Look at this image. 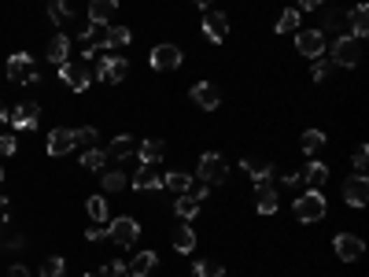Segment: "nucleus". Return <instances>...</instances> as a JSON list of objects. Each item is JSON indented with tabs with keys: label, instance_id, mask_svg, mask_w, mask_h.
<instances>
[{
	"label": "nucleus",
	"instance_id": "obj_1",
	"mask_svg": "<svg viewBox=\"0 0 369 277\" xmlns=\"http://www.w3.org/2000/svg\"><path fill=\"white\" fill-rule=\"evenodd\" d=\"M8 82H19V85H37L41 82V74H37L34 59L26 56V52H11L8 56Z\"/></svg>",
	"mask_w": 369,
	"mask_h": 277
},
{
	"label": "nucleus",
	"instance_id": "obj_2",
	"mask_svg": "<svg viewBox=\"0 0 369 277\" xmlns=\"http://www.w3.org/2000/svg\"><path fill=\"white\" fill-rule=\"evenodd\" d=\"M333 63L336 67H359L362 63V41L351 34H340L333 41Z\"/></svg>",
	"mask_w": 369,
	"mask_h": 277
},
{
	"label": "nucleus",
	"instance_id": "obj_3",
	"mask_svg": "<svg viewBox=\"0 0 369 277\" xmlns=\"http://www.w3.org/2000/svg\"><path fill=\"white\" fill-rule=\"evenodd\" d=\"M296 218L299 222H321L325 218V196H321V189H307L296 200Z\"/></svg>",
	"mask_w": 369,
	"mask_h": 277
},
{
	"label": "nucleus",
	"instance_id": "obj_4",
	"mask_svg": "<svg viewBox=\"0 0 369 277\" xmlns=\"http://www.w3.org/2000/svg\"><path fill=\"white\" fill-rule=\"evenodd\" d=\"M200 181L203 185H226L229 181V163L218 152H203L200 155Z\"/></svg>",
	"mask_w": 369,
	"mask_h": 277
},
{
	"label": "nucleus",
	"instance_id": "obj_5",
	"mask_svg": "<svg viewBox=\"0 0 369 277\" xmlns=\"http://www.w3.org/2000/svg\"><path fill=\"white\" fill-rule=\"evenodd\" d=\"M126 74H129V59L126 56H103L96 63V82H108V85H118V82H126Z\"/></svg>",
	"mask_w": 369,
	"mask_h": 277
},
{
	"label": "nucleus",
	"instance_id": "obj_6",
	"mask_svg": "<svg viewBox=\"0 0 369 277\" xmlns=\"http://www.w3.org/2000/svg\"><path fill=\"white\" fill-rule=\"evenodd\" d=\"M108 236L118 244V248H133L137 244V236H140V226H137V218H129V215H122V218H111V229H108Z\"/></svg>",
	"mask_w": 369,
	"mask_h": 277
},
{
	"label": "nucleus",
	"instance_id": "obj_7",
	"mask_svg": "<svg viewBox=\"0 0 369 277\" xmlns=\"http://www.w3.org/2000/svg\"><path fill=\"white\" fill-rule=\"evenodd\" d=\"M333 252L344 262H359L366 255V244H362V236H354V233H336L333 236Z\"/></svg>",
	"mask_w": 369,
	"mask_h": 277
},
{
	"label": "nucleus",
	"instance_id": "obj_8",
	"mask_svg": "<svg viewBox=\"0 0 369 277\" xmlns=\"http://www.w3.org/2000/svg\"><path fill=\"white\" fill-rule=\"evenodd\" d=\"M59 82H67V89H74V92H85L92 85V71L67 59V63H59Z\"/></svg>",
	"mask_w": 369,
	"mask_h": 277
},
{
	"label": "nucleus",
	"instance_id": "obj_9",
	"mask_svg": "<svg viewBox=\"0 0 369 277\" xmlns=\"http://www.w3.org/2000/svg\"><path fill=\"white\" fill-rule=\"evenodd\" d=\"M296 52H303L307 59H321L325 56V34L321 30H299L296 34Z\"/></svg>",
	"mask_w": 369,
	"mask_h": 277
},
{
	"label": "nucleus",
	"instance_id": "obj_10",
	"mask_svg": "<svg viewBox=\"0 0 369 277\" xmlns=\"http://www.w3.org/2000/svg\"><path fill=\"white\" fill-rule=\"evenodd\" d=\"M181 48L178 45H155L152 48V67L155 71H163V74H170V71H178L181 67Z\"/></svg>",
	"mask_w": 369,
	"mask_h": 277
},
{
	"label": "nucleus",
	"instance_id": "obj_11",
	"mask_svg": "<svg viewBox=\"0 0 369 277\" xmlns=\"http://www.w3.org/2000/svg\"><path fill=\"white\" fill-rule=\"evenodd\" d=\"M366 200H369V178L366 174H351L344 181V204L347 207H366Z\"/></svg>",
	"mask_w": 369,
	"mask_h": 277
},
{
	"label": "nucleus",
	"instance_id": "obj_12",
	"mask_svg": "<svg viewBox=\"0 0 369 277\" xmlns=\"http://www.w3.org/2000/svg\"><path fill=\"white\" fill-rule=\"evenodd\" d=\"M189 97H192L196 108H203V111H215L218 104H222V92H218L215 82H196V85L189 89Z\"/></svg>",
	"mask_w": 369,
	"mask_h": 277
},
{
	"label": "nucleus",
	"instance_id": "obj_13",
	"mask_svg": "<svg viewBox=\"0 0 369 277\" xmlns=\"http://www.w3.org/2000/svg\"><path fill=\"white\" fill-rule=\"evenodd\" d=\"M45 148H48V155H67V152H74L78 144H74V129H67V126H56L48 134V141H45Z\"/></svg>",
	"mask_w": 369,
	"mask_h": 277
},
{
	"label": "nucleus",
	"instance_id": "obj_14",
	"mask_svg": "<svg viewBox=\"0 0 369 277\" xmlns=\"http://www.w3.org/2000/svg\"><path fill=\"white\" fill-rule=\"evenodd\" d=\"M203 34H207V41L222 45V41L229 37V15H222V11H207V19H203Z\"/></svg>",
	"mask_w": 369,
	"mask_h": 277
},
{
	"label": "nucleus",
	"instance_id": "obj_15",
	"mask_svg": "<svg viewBox=\"0 0 369 277\" xmlns=\"http://www.w3.org/2000/svg\"><path fill=\"white\" fill-rule=\"evenodd\" d=\"M11 122H15V129H37V122H41V104H34V100L19 104L11 111Z\"/></svg>",
	"mask_w": 369,
	"mask_h": 277
},
{
	"label": "nucleus",
	"instance_id": "obj_16",
	"mask_svg": "<svg viewBox=\"0 0 369 277\" xmlns=\"http://www.w3.org/2000/svg\"><path fill=\"white\" fill-rule=\"evenodd\" d=\"M108 159H115V163H122V159H133L137 155V137L133 134H118L115 141H111V148L103 152Z\"/></svg>",
	"mask_w": 369,
	"mask_h": 277
},
{
	"label": "nucleus",
	"instance_id": "obj_17",
	"mask_svg": "<svg viewBox=\"0 0 369 277\" xmlns=\"http://www.w3.org/2000/svg\"><path fill=\"white\" fill-rule=\"evenodd\" d=\"M118 11V0H89V22L96 26H108Z\"/></svg>",
	"mask_w": 369,
	"mask_h": 277
},
{
	"label": "nucleus",
	"instance_id": "obj_18",
	"mask_svg": "<svg viewBox=\"0 0 369 277\" xmlns=\"http://www.w3.org/2000/svg\"><path fill=\"white\" fill-rule=\"evenodd\" d=\"M133 189H137V192H159V189H163V174H155L152 166L140 163V170L133 174Z\"/></svg>",
	"mask_w": 369,
	"mask_h": 277
},
{
	"label": "nucleus",
	"instance_id": "obj_19",
	"mask_svg": "<svg viewBox=\"0 0 369 277\" xmlns=\"http://www.w3.org/2000/svg\"><path fill=\"white\" fill-rule=\"evenodd\" d=\"M155 262H159V255H155L152 248H144L140 255H133V259L126 262V267H129V277H148V274L155 270Z\"/></svg>",
	"mask_w": 369,
	"mask_h": 277
},
{
	"label": "nucleus",
	"instance_id": "obj_20",
	"mask_svg": "<svg viewBox=\"0 0 369 277\" xmlns=\"http://www.w3.org/2000/svg\"><path fill=\"white\" fill-rule=\"evenodd\" d=\"M137 155H140V163H144V166H155V163H159L163 155H166V144H163V141H155V137H148V141H140V144H137Z\"/></svg>",
	"mask_w": 369,
	"mask_h": 277
},
{
	"label": "nucleus",
	"instance_id": "obj_21",
	"mask_svg": "<svg viewBox=\"0 0 369 277\" xmlns=\"http://www.w3.org/2000/svg\"><path fill=\"white\" fill-rule=\"evenodd\" d=\"M255 211L259 215H277V189L273 185H255Z\"/></svg>",
	"mask_w": 369,
	"mask_h": 277
},
{
	"label": "nucleus",
	"instance_id": "obj_22",
	"mask_svg": "<svg viewBox=\"0 0 369 277\" xmlns=\"http://www.w3.org/2000/svg\"><path fill=\"white\" fill-rule=\"evenodd\" d=\"M299 178H303V181H307V185H310V189H321V185L328 181V166H325V163L318 159V155H314V159L307 163V170H303V174H299Z\"/></svg>",
	"mask_w": 369,
	"mask_h": 277
},
{
	"label": "nucleus",
	"instance_id": "obj_23",
	"mask_svg": "<svg viewBox=\"0 0 369 277\" xmlns=\"http://www.w3.org/2000/svg\"><path fill=\"white\" fill-rule=\"evenodd\" d=\"M347 22H351V37H359V41H362V37L369 34V8L366 4H354Z\"/></svg>",
	"mask_w": 369,
	"mask_h": 277
},
{
	"label": "nucleus",
	"instance_id": "obj_24",
	"mask_svg": "<svg viewBox=\"0 0 369 277\" xmlns=\"http://www.w3.org/2000/svg\"><path fill=\"white\" fill-rule=\"evenodd\" d=\"M163 189H174L178 196L192 192V174H184V170H166V174H163Z\"/></svg>",
	"mask_w": 369,
	"mask_h": 277
},
{
	"label": "nucleus",
	"instance_id": "obj_25",
	"mask_svg": "<svg viewBox=\"0 0 369 277\" xmlns=\"http://www.w3.org/2000/svg\"><path fill=\"white\" fill-rule=\"evenodd\" d=\"M67 52H71V37H67V34H52V41H48V59H52V63H67Z\"/></svg>",
	"mask_w": 369,
	"mask_h": 277
},
{
	"label": "nucleus",
	"instance_id": "obj_26",
	"mask_svg": "<svg viewBox=\"0 0 369 277\" xmlns=\"http://www.w3.org/2000/svg\"><path fill=\"white\" fill-rule=\"evenodd\" d=\"M299 148H303V152H307L310 159H314V155H318V152L325 148V134H321V129H303V137H299Z\"/></svg>",
	"mask_w": 369,
	"mask_h": 277
},
{
	"label": "nucleus",
	"instance_id": "obj_27",
	"mask_svg": "<svg viewBox=\"0 0 369 277\" xmlns=\"http://www.w3.org/2000/svg\"><path fill=\"white\" fill-rule=\"evenodd\" d=\"M244 170L252 174V181H255V185H270V178H273V166H270V163H259V159H252V155L244 159Z\"/></svg>",
	"mask_w": 369,
	"mask_h": 277
},
{
	"label": "nucleus",
	"instance_id": "obj_28",
	"mask_svg": "<svg viewBox=\"0 0 369 277\" xmlns=\"http://www.w3.org/2000/svg\"><path fill=\"white\" fill-rule=\"evenodd\" d=\"M200 204H203V200H196L192 192H181V200L174 204V215L189 222V218H196V215H200Z\"/></svg>",
	"mask_w": 369,
	"mask_h": 277
},
{
	"label": "nucleus",
	"instance_id": "obj_29",
	"mask_svg": "<svg viewBox=\"0 0 369 277\" xmlns=\"http://www.w3.org/2000/svg\"><path fill=\"white\" fill-rule=\"evenodd\" d=\"M192 274L196 277H226V267L218 259H196L192 262Z\"/></svg>",
	"mask_w": 369,
	"mask_h": 277
},
{
	"label": "nucleus",
	"instance_id": "obj_30",
	"mask_svg": "<svg viewBox=\"0 0 369 277\" xmlns=\"http://www.w3.org/2000/svg\"><path fill=\"white\" fill-rule=\"evenodd\" d=\"M100 185H103V192H122L126 185H129V178L122 174V170H103V174H100Z\"/></svg>",
	"mask_w": 369,
	"mask_h": 277
},
{
	"label": "nucleus",
	"instance_id": "obj_31",
	"mask_svg": "<svg viewBox=\"0 0 369 277\" xmlns=\"http://www.w3.org/2000/svg\"><path fill=\"white\" fill-rule=\"evenodd\" d=\"M273 30H277V34L299 30V8H284L281 15H277V22H273Z\"/></svg>",
	"mask_w": 369,
	"mask_h": 277
},
{
	"label": "nucleus",
	"instance_id": "obj_32",
	"mask_svg": "<svg viewBox=\"0 0 369 277\" xmlns=\"http://www.w3.org/2000/svg\"><path fill=\"white\" fill-rule=\"evenodd\" d=\"M129 41H133L129 26H108V52H111V48H126Z\"/></svg>",
	"mask_w": 369,
	"mask_h": 277
},
{
	"label": "nucleus",
	"instance_id": "obj_33",
	"mask_svg": "<svg viewBox=\"0 0 369 277\" xmlns=\"http://www.w3.org/2000/svg\"><path fill=\"white\" fill-rule=\"evenodd\" d=\"M85 215L92 218V222H108V200H103V196H89V204H85Z\"/></svg>",
	"mask_w": 369,
	"mask_h": 277
},
{
	"label": "nucleus",
	"instance_id": "obj_34",
	"mask_svg": "<svg viewBox=\"0 0 369 277\" xmlns=\"http://www.w3.org/2000/svg\"><path fill=\"white\" fill-rule=\"evenodd\" d=\"M48 19L52 22H67V19H74V8L67 4V0H48Z\"/></svg>",
	"mask_w": 369,
	"mask_h": 277
},
{
	"label": "nucleus",
	"instance_id": "obj_35",
	"mask_svg": "<svg viewBox=\"0 0 369 277\" xmlns=\"http://www.w3.org/2000/svg\"><path fill=\"white\" fill-rule=\"evenodd\" d=\"M174 248L181 255H189L192 248H196V229H189V226H181L178 233H174Z\"/></svg>",
	"mask_w": 369,
	"mask_h": 277
},
{
	"label": "nucleus",
	"instance_id": "obj_36",
	"mask_svg": "<svg viewBox=\"0 0 369 277\" xmlns=\"http://www.w3.org/2000/svg\"><path fill=\"white\" fill-rule=\"evenodd\" d=\"M63 274H67V259L63 255H48L41 262V277H63Z\"/></svg>",
	"mask_w": 369,
	"mask_h": 277
},
{
	"label": "nucleus",
	"instance_id": "obj_37",
	"mask_svg": "<svg viewBox=\"0 0 369 277\" xmlns=\"http://www.w3.org/2000/svg\"><path fill=\"white\" fill-rule=\"evenodd\" d=\"M100 277H129V267L122 259H108V262H103V270H100Z\"/></svg>",
	"mask_w": 369,
	"mask_h": 277
},
{
	"label": "nucleus",
	"instance_id": "obj_38",
	"mask_svg": "<svg viewBox=\"0 0 369 277\" xmlns=\"http://www.w3.org/2000/svg\"><path fill=\"white\" fill-rule=\"evenodd\" d=\"M103 163H108V155H103L100 148H89V152L82 155V166H85V170H100Z\"/></svg>",
	"mask_w": 369,
	"mask_h": 277
},
{
	"label": "nucleus",
	"instance_id": "obj_39",
	"mask_svg": "<svg viewBox=\"0 0 369 277\" xmlns=\"http://www.w3.org/2000/svg\"><path fill=\"white\" fill-rule=\"evenodd\" d=\"M100 134H96V126H82V129H74V144H85V148H89V144L92 141H96Z\"/></svg>",
	"mask_w": 369,
	"mask_h": 277
},
{
	"label": "nucleus",
	"instance_id": "obj_40",
	"mask_svg": "<svg viewBox=\"0 0 369 277\" xmlns=\"http://www.w3.org/2000/svg\"><path fill=\"white\" fill-rule=\"evenodd\" d=\"M351 163H354V170H359V174H366V166H369V148H366V144H359V148H354Z\"/></svg>",
	"mask_w": 369,
	"mask_h": 277
},
{
	"label": "nucleus",
	"instance_id": "obj_41",
	"mask_svg": "<svg viewBox=\"0 0 369 277\" xmlns=\"http://www.w3.org/2000/svg\"><path fill=\"white\" fill-rule=\"evenodd\" d=\"M328 71H333V63H325V59H314L310 78H314V82H328Z\"/></svg>",
	"mask_w": 369,
	"mask_h": 277
},
{
	"label": "nucleus",
	"instance_id": "obj_42",
	"mask_svg": "<svg viewBox=\"0 0 369 277\" xmlns=\"http://www.w3.org/2000/svg\"><path fill=\"white\" fill-rule=\"evenodd\" d=\"M340 26H344V15H340V11H328L325 22H321V34L325 30H340Z\"/></svg>",
	"mask_w": 369,
	"mask_h": 277
},
{
	"label": "nucleus",
	"instance_id": "obj_43",
	"mask_svg": "<svg viewBox=\"0 0 369 277\" xmlns=\"http://www.w3.org/2000/svg\"><path fill=\"white\" fill-rule=\"evenodd\" d=\"M8 155H15V137L0 134V159H8Z\"/></svg>",
	"mask_w": 369,
	"mask_h": 277
},
{
	"label": "nucleus",
	"instance_id": "obj_44",
	"mask_svg": "<svg viewBox=\"0 0 369 277\" xmlns=\"http://www.w3.org/2000/svg\"><path fill=\"white\" fill-rule=\"evenodd\" d=\"M85 236H89V241H92V244H96V241H103V236H108V229H103V226H100V222H92V229H89Z\"/></svg>",
	"mask_w": 369,
	"mask_h": 277
},
{
	"label": "nucleus",
	"instance_id": "obj_45",
	"mask_svg": "<svg viewBox=\"0 0 369 277\" xmlns=\"http://www.w3.org/2000/svg\"><path fill=\"white\" fill-rule=\"evenodd\" d=\"M321 4H325V0H296V8H299V11H303V8H307V11H318Z\"/></svg>",
	"mask_w": 369,
	"mask_h": 277
},
{
	"label": "nucleus",
	"instance_id": "obj_46",
	"mask_svg": "<svg viewBox=\"0 0 369 277\" xmlns=\"http://www.w3.org/2000/svg\"><path fill=\"white\" fill-rule=\"evenodd\" d=\"M8 277H30V270H26L22 262H15V267H8Z\"/></svg>",
	"mask_w": 369,
	"mask_h": 277
},
{
	"label": "nucleus",
	"instance_id": "obj_47",
	"mask_svg": "<svg viewBox=\"0 0 369 277\" xmlns=\"http://www.w3.org/2000/svg\"><path fill=\"white\" fill-rule=\"evenodd\" d=\"M281 185H303V178H299V174H288V170H284V174H281Z\"/></svg>",
	"mask_w": 369,
	"mask_h": 277
},
{
	"label": "nucleus",
	"instance_id": "obj_48",
	"mask_svg": "<svg viewBox=\"0 0 369 277\" xmlns=\"http://www.w3.org/2000/svg\"><path fill=\"white\" fill-rule=\"evenodd\" d=\"M8 222V196H0V226Z\"/></svg>",
	"mask_w": 369,
	"mask_h": 277
},
{
	"label": "nucleus",
	"instance_id": "obj_49",
	"mask_svg": "<svg viewBox=\"0 0 369 277\" xmlns=\"http://www.w3.org/2000/svg\"><path fill=\"white\" fill-rule=\"evenodd\" d=\"M8 118H11V111L4 108V104H0V122H8Z\"/></svg>",
	"mask_w": 369,
	"mask_h": 277
},
{
	"label": "nucleus",
	"instance_id": "obj_50",
	"mask_svg": "<svg viewBox=\"0 0 369 277\" xmlns=\"http://www.w3.org/2000/svg\"><path fill=\"white\" fill-rule=\"evenodd\" d=\"M192 4H196V8H203V11H207V8H210V0H192Z\"/></svg>",
	"mask_w": 369,
	"mask_h": 277
},
{
	"label": "nucleus",
	"instance_id": "obj_51",
	"mask_svg": "<svg viewBox=\"0 0 369 277\" xmlns=\"http://www.w3.org/2000/svg\"><path fill=\"white\" fill-rule=\"evenodd\" d=\"M82 277H100V274H82Z\"/></svg>",
	"mask_w": 369,
	"mask_h": 277
},
{
	"label": "nucleus",
	"instance_id": "obj_52",
	"mask_svg": "<svg viewBox=\"0 0 369 277\" xmlns=\"http://www.w3.org/2000/svg\"><path fill=\"white\" fill-rule=\"evenodd\" d=\"M0 185H4V170H0Z\"/></svg>",
	"mask_w": 369,
	"mask_h": 277
}]
</instances>
